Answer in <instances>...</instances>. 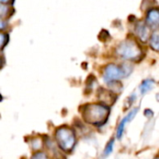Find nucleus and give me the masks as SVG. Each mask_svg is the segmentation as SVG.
<instances>
[{"instance_id": "nucleus-1", "label": "nucleus", "mask_w": 159, "mask_h": 159, "mask_svg": "<svg viewBox=\"0 0 159 159\" xmlns=\"http://www.w3.org/2000/svg\"><path fill=\"white\" fill-rule=\"evenodd\" d=\"M109 108L106 105L93 103L87 104L82 113L84 121L93 126L104 125L109 117Z\"/></svg>"}, {"instance_id": "nucleus-2", "label": "nucleus", "mask_w": 159, "mask_h": 159, "mask_svg": "<svg viewBox=\"0 0 159 159\" xmlns=\"http://www.w3.org/2000/svg\"><path fill=\"white\" fill-rule=\"evenodd\" d=\"M55 140L58 146L65 153H71L76 143L75 131L67 127H61L56 130Z\"/></svg>"}, {"instance_id": "nucleus-3", "label": "nucleus", "mask_w": 159, "mask_h": 159, "mask_svg": "<svg viewBox=\"0 0 159 159\" xmlns=\"http://www.w3.org/2000/svg\"><path fill=\"white\" fill-rule=\"evenodd\" d=\"M117 53L128 60H137L142 55V49L132 40H127L119 45Z\"/></svg>"}, {"instance_id": "nucleus-4", "label": "nucleus", "mask_w": 159, "mask_h": 159, "mask_svg": "<svg viewBox=\"0 0 159 159\" xmlns=\"http://www.w3.org/2000/svg\"><path fill=\"white\" fill-rule=\"evenodd\" d=\"M124 77L122 69L117 67L115 64H109L104 70L103 79L106 83H111L113 81H116L117 79Z\"/></svg>"}, {"instance_id": "nucleus-5", "label": "nucleus", "mask_w": 159, "mask_h": 159, "mask_svg": "<svg viewBox=\"0 0 159 159\" xmlns=\"http://www.w3.org/2000/svg\"><path fill=\"white\" fill-rule=\"evenodd\" d=\"M147 24L151 25V26H157L159 22V11L157 8H154L151 9L147 15V19H146Z\"/></svg>"}, {"instance_id": "nucleus-6", "label": "nucleus", "mask_w": 159, "mask_h": 159, "mask_svg": "<svg viewBox=\"0 0 159 159\" xmlns=\"http://www.w3.org/2000/svg\"><path fill=\"white\" fill-rule=\"evenodd\" d=\"M136 32L137 34L139 35V37L143 40V41H146L149 37V29L147 28V26L145 24H143V22H140L137 25L136 28Z\"/></svg>"}, {"instance_id": "nucleus-7", "label": "nucleus", "mask_w": 159, "mask_h": 159, "mask_svg": "<svg viewBox=\"0 0 159 159\" xmlns=\"http://www.w3.org/2000/svg\"><path fill=\"white\" fill-rule=\"evenodd\" d=\"M154 87H155V82L153 80H144L140 87L141 93L143 95V94L147 93L148 91H150Z\"/></svg>"}, {"instance_id": "nucleus-8", "label": "nucleus", "mask_w": 159, "mask_h": 159, "mask_svg": "<svg viewBox=\"0 0 159 159\" xmlns=\"http://www.w3.org/2000/svg\"><path fill=\"white\" fill-rule=\"evenodd\" d=\"M127 123H128V119H127V117L125 116V117L123 118V120L120 122V124L118 125V128H117L116 137H117V139H118V140H120V139L122 138L123 133H124V129H125V126H126V124H127Z\"/></svg>"}, {"instance_id": "nucleus-9", "label": "nucleus", "mask_w": 159, "mask_h": 159, "mask_svg": "<svg viewBox=\"0 0 159 159\" xmlns=\"http://www.w3.org/2000/svg\"><path fill=\"white\" fill-rule=\"evenodd\" d=\"M151 48H152L154 50L158 51V48H159L158 32H155V33L152 34V37H151Z\"/></svg>"}, {"instance_id": "nucleus-10", "label": "nucleus", "mask_w": 159, "mask_h": 159, "mask_svg": "<svg viewBox=\"0 0 159 159\" xmlns=\"http://www.w3.org/2000/svg\"><path fill=\"white\" fill-rule=\"evenodd\" d=\"M114 144H115V140H114V139H112V140L106 144V146H105V148H104V151H103V157H109V156L112 154L113 149H114Z\"/></svg>"}, {"instance_id": "nucleus-11", "label": "nucleus", "mask_w": 159, "mask_h": 159, "mask_svg": "<svg viewBox=\"0 0 159 159\" xmlns=\"http://www.w3.org/2000/svg\"><path fill=\"white\" fill-rule=\"evenodd\" d=\"M42 147V142L39 138H35L32 142V148L34 150H38Z\"/></svg>"}, {"instance_id": "nucleus-12", "label": "nucleus", "mask_w": 159, "mask_h": 159, "mask_svg": "<svg viewBox=\"0 0 159 159\" xmlns=\"http://www.w3.org/2000/svg\"><path fill=\"white\" fill-rule=\"evenodd\" d=\"M8 12H9L8 7H7V6L3 5L2 3H0V17H6Z\"/></svg>"}, {"instance_id": "nucleus-13", "label": "nucleus", "mask_w": 159, "mask_h": 159, "mask_svg": "<svg viewBox=\"0 0 159 159\" xmlns=\"http://www.w3.org/2000/svg\"><path fill=\"white\" fill-rule=\"evenodd\" d=\"M31 159H49V158L48 157V156H47L45 153H43V152H36V153H34V154L32 156Z\"/></svg>"}, {"instance_id": "nucleus-14", "label": "nucleus", "mask_w": 159, "mask_h": 159, "mask_svg": "<svg viewBox=\"0 0 159 159\" xmlns=\"http://www.w3.org/2000/svg\"><path fill=\"white\" fill-rule=\"evenodd\" d=\"M8 41V36L6 34H0V48H2Z\"/></svg>"}, {"instance_id": "nucleus-15", "label": "nucleus", "mask_w": 159, "mask_h": 159, "mask_svg": "<svg viewBox=\"0 0 159 159\" xmlns=\"http://www.w3.org/2000/svg\"><path fill=\"white\" fill-rule=\"evenodd\" d=\"M6 27V22H4L2 20H0V30L4 29Z\"/></svg>"}, {"instance_id": "nucleus-16", "label": "nucleus", "mask_w": 159, "mask_h": 159, "mask_svg": "<svg viewBox=\"0 0 159 159\" xmlns=\"http://www.w3.org/2000/svg\"><path fill=\"white\" fill-rule=\"evenodd\" d=\"M10 0H0V3H7V2H9Z\"/></svg>"}, {"instance_id": "nucleus-17", "label": "nucleus", "mask_w": 159, "mask_h": 159, "mask_svg": "<svg viewBox=\"0 0 159 159\" xmlns=\"http://www.w3.org/2000/svg\"><path fill=\"white\" fill-rule=\"evenodd\" d=\"M155 159H159V158H158V157H156V158H155Z\"/></svg>"}]
</instances>
